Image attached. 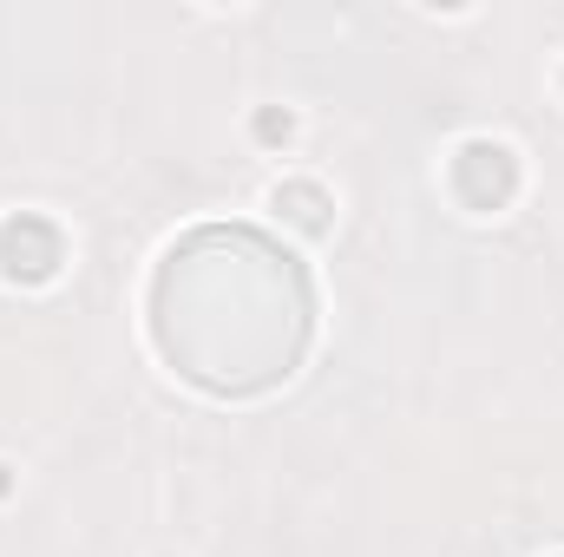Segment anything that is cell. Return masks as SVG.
<instances>
[{
    "instance_id": "1",
    "label": "cell",
    "mask_w": 564,
    "mask_h": 557,
    "mask_svg": "<svg viewBox=\"0 0 564 557\" xmlns=\"http://www.w3.org/2000/svg\"><path fill=\"white\" fill-rule=\"evenodd\" d=\"M466 177H486L479 210L506 204V190H512V151H499V144H466V151H459V184H466Z\"/></svg>"
}]
</instances>
